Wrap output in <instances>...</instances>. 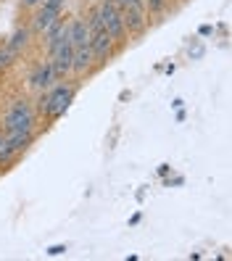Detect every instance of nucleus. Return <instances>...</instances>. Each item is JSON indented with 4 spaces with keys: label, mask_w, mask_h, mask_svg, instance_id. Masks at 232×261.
Listing matches in <instances>:
<instances>
[{
    "label": "nucleus",
    "mask_w": 232,
    "mask_h": 261,
    "mask_svg": "<svg viewBox=\"0 0 232 261\" xmlns=\"http://www.w3.org/2000/svg\"><path fill=\"white\" fill-rule=\"evenodd\" d=\"M98 16H100V24L108 32V37L116 40V42H124L127 27H124V19H121V8L114 3V0H103L100 8H98Z\"/></svg>",
    "instance_id": "1"
},
{
    "label": "nucleus",
    "mask_w": 232,
    "mask_h": 261,
    "mask_svg": "<svg viewBox=\"0 0 232 261\" xmlns=\"http://www.w3.org/2000/svg\"><path fill=\"white\" fill-rule=\"evenodd\" d=\"M71 98H74V87H66V85H61V87H50L48 93L42 95V100H40V111H42L45 116L58 119L61 114H66Z\"/></svg>",
    "instance_id": "2"
},
{
    "label": "nucleus",
    "mask_w": 232,
    "mask_h": 261,
    "mask_svg": "<svg viewBox=\"0 0 232 261\" xmlns=\"http://www.w3.org/2000/svg\"><path fill=\"white\" fill-rule=\"evenodd\" d=\"M35 124V114L29 109L27 100H16L6 114V129L8 132H32Z\"/></svg>",
    "instance_id": "3"
},
{
    "label": "nucleus",
    "mask_w": 232,
    "mask_h": 261,
    "mask_svg": "<svg viewBox=\"0 0 232 261\" xmlns=\"http://www.w3.org/2000/svg\"><path fill=\"white\" fill-rule=\"evenodd\" d=\"M71 58H74V45H71V40H64L53 50V61H50L56 76H66L71 71Z\"/></svg>",
    "instance_id": "4"
},
{
    "label": "nucleus",
    "mask_w": 232,
    "mask_h": 261,
    "mask_svg": "<svg viewBox=\"0 0 232 261\" xmlns=\"http://www.w3.org/2000/svg\"><path fill=\"white\" fill-rule=\"evenodd\" d=\"M121 19H124V27L130 29V32H143V29H145L143 0H137V3H130L127 8H121Z\"/></svg>",
    "instance_id": "5"
},
{
    "label": "nucleus",
    "mask_w": 232,
    "mask_h": 261,
    "mask_svg": "<svg viewBox=\"0 0 232 261\" xmlns=\"http://www.w3.org/2000/svg\"><path fill=\"white\" fill-rule=\"evenodd\" d=\"M114 40L108 37V32L106 29H100V32H95V35H90V50H92V58L98 61V64H106V58L111 56V45Z\"/></svg>",
    "instance_id": "6"
},
{
    "label": "nucleus",
    "mask_w": 232,
    "mask_h": 261,
    "mask_svg": "<svg viewBox=\"0 0 232 261\" xmlns=\"http://www.w3.org/2000/svg\"><path fill=\"white\" fill-rule=\"evenodd\" d=\"M61 16V8L58 6H45V3H40V11L35 13V29L37 32H45L56 19Z\"/></svg>",
    "instance_id": "7"
},
{
    "label": "nucleus",
    "mask_w": 232,
    "mask_h": 261,
    "mask_svg": "<svg viewBox=\"0 0 232 261\" xmlns=\"http://www.w3.org/2000/svg\"><path fill=\"white\" fill-rule=\"evenodd\" d=\"M92 50L90 45H80V48H74V58H71V71L74 74H85L90 66H92Z\"/></svg>",
    "instance_id": "8"
},
{
    "label": "nucleus",
    "mask_w": 232,
    "mask_h": 261,
    "mask_svg": "<svg viewBox=\"0 0 232 261\" xmlns=\"http://www.w3.org/2000/svg\"><path fill=\"white\" fill-rule=\"evenodd\" d=\"M53 80H56V71H53V66L50 64H42L32 76H29V85H32L35 90H48L50 85H53Z\"/></svg>",
    "instance_id": "9"
},
{
    "label": "nucleus",
    "mask_w": 232,
    "mask_h": 261,
    "mask_svg": "<svg viewBox=\"0 0 232 261\" xmlns=\"http://www.w3.org/2000/svg\"><path fill=\"white\" fill-rule=\"evenodd\" d=\"M69 40L74 48H80V45H90V29L82 19H74L69 24Z\"/></svg>",
    "instance_id": "10"
},
{
    "label": "nucleus",
    "mask_w": 232,
    "mask_h": 261,
    "mask_svg": "<svg viewBox=\"0 0 232 261\" xmlns=\"http://www.w3.org/2000/svg\"><path fill=\"white\" fill-rule=\"evenodd\" d=\"M6 143H8V148L13 153H19V150H24L29 143H32V132H8Z\"/></svg>",
    "instance_id": "11"
},
{
    "label": "nucleus",
    "mask_w": 232,
    "mask_h": 261,
    "mask_svg": "<svg viewBox=\"0 0 232 261\" xmlns=\"http://www.w3.org/2000/svg\"><path fill=\"white\" fill-rule=\"evenodd\" d=\"M27 40H29V32H27V29H19V32L8 40L6 48H8V50H13V53H19V50L24 48V45H27Z\"/></svg>",
    "instance_id": "12"
},
{
    "label": "nucleus",
    "mask_w": 232,
    "mask_h": 261,
    "mask_svg": "<svg viewBox=\"0 0 232 261\" xmlns=\"http://www.w3.org/2000/svg\"><path fill=\"white\" fill-rule=\"evenodd\" d=\"M13 56H16V53H13V50H8V48H3V50H0V69H6L8 64H11V58Z\"/></svg>",
    "instance_id": "13"
},
{
    "label": "nucleus",
    "mask_w": 232,
    "mask_h": 261,
    "mask_svg": "<svg viewBox=\"0 0 232 261\" xmlns=\"http://www.w3.org/2000/svg\"><path fill=\"white\" fill-rule=\"evenodd\" d=\"M66 253V245H50L48 248V256H64Z\"/></svg>",
    "instance_id": "14"
},
{
    "label": "nucleus",
    "mask_w": 232,
    "mask_h": 261,
    "mask_svg": "<svg viewBox=\"0 0 232 261\" xmlns=\"http://www.w3.org/2000/svg\"><path fill=\"white\" fill-rule=\"evenodd\" d=\"M190 56H193V58H200V56H203V48H200V45H195V48H190Z\"/></svg>",
    "instance_id": "15"
},
{
    "label": "nucleus",
    "mask_w": 232,
    "mask_h": 261,
    "mask_svg": "<svg viewBox=\"0 0 232 261\" xmlns=\"http://www.w3.org/2000/svg\"><path fill=\"white\" fill-rule=\"evenodd\" d=\"M114 3H116L119 8H127L130 3H137V0H114Z\"/></svg>",
    "instance_id": "16"
},
{
    "label": "nucleus",
    "mask_w": 232,
    "mask_h": 261,
    "mask_svg": "<svg viewBox=\"0 0 232 261\" xmlns=\"http://www.w3.org/2000/svg\"><path fill=\"white\" fill-rule=\"evenodd\" d=\"M42 3H45V6H58V8H61V6H64V0H42Z\"/></svg>",
    "instance_id": "17"
},
{
    "label": "nucleus",
    "mask_w": 232,
    "mask_h": 261,
    "mask_svg": "<svg viewBox=\"0 0 232 261\" xmlns=\"http://www.w3.org/2000/svg\"><path fill=\"white\" fill-rule=\"evenodd\" d=\"M211 32H214V29H211L209 24H206V27H200V35H203V37H206V35H211Z\"/></svg>",
    "instance_id": "18"
},
{
    "label": "nucleus",
    "mask_w": 232,
    "mask_h": 261,
    "mask_svg": "<svg viewBox=\"0 0 232 261\" xmlns=\"http://www.w3.org/2000/svg\"><path fill=\"white\" fill-rule=\"evenodd\" d=\"M21 3H24V6H40L42 0H21Z\"/></svg>",
    "instance_id": "19"
}]
</instances>
